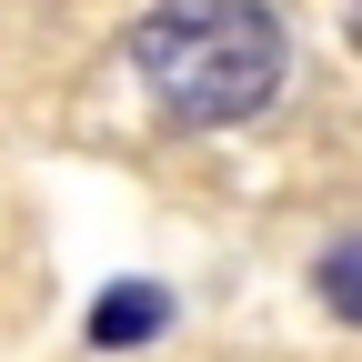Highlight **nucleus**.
I'll return each mask as SVG.
<instances>
[{
    "label": "nucleus",
    "mask_w": 362,
    "mask_h": 362,
    "mask_svg": "<svg viewBox=\"0 0 362 362\" xmlns=\"http://www.w3.org/2000/svg\"><path fill=\"white\" fill-rule=\"evenodd\" d=\"M131 71H141L161 121L232 131V121L272 111L292 51H282V21L262 0H151L141 30H131Z\"/></svg>",
    "instance_id": "f257e3e1"
},
{
    "label": "nucleus",
    "mask_w": 362,
    "mask_h": 362,
    "mask_svg": "<svg viewBox=\"0 0 362 362\" xmlns=\"http://www.w3.org/2000/svg\"><path fill=\"white\" fill-rule=\"evenodd\" d=\"M161 312H171V292H161V282H111L101 302H90V342L131 352V342H151V332H161Z\"/></svg>",
    "instance_id": "f03ea898"
},
{
    "label": "nucleus",
    "mask_w": 362,
    "mask_h": 362,
    "mask_svg": "<svg viewBox=\"0 0 362 362\" xmlns=\"http://www.w3.org/2000/svg\"><path fill=\"white\" fill-rule=\"evenodd\" d=\"M312 282H322V302L342 312V322H362V242H332V252H322V272H312Z\"/></svg>",
    "instance_id": "7ed1b4c3"
}]
</instances>
